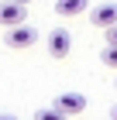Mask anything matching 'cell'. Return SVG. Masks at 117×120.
<instances>
[{"label":"cell","mask_w":117,"mask_h":120,"mask_svg":"<svg viewBox=\"0 0 117 120\" xmlns=\"http://www.w3.org/2000/svg\"><path fill=\"white\" fill-rule=\"evenodd\" d=\"M48 52H52V58H65L72 52V34L65 28H52V34H48Z\"/></svg>","instance_id":"cell-3"},{"label":"cell","mask_w":117,"mask_h":120,"mask_svg":"<svg viewBox=\"0 0 117 120\" xmlns=\"http://www.w3.org/2000/svg\"><path fill=\"white\" fill-rule=\"evenodd\" d=\"M55 106H59V110L62 113H69V117H76V113H83L86 110V96H83V93H59V96H55Z\"/></svg>","instance_id":"cell-4"},{"label":"cell","mask_w":117,"mask_h":120,"mask_svg":"<svg viewBox=\"0 0 117 120\" xmlns=\"http://www.w3.org/2000/svg\"><path fill=\"white\" fill-rule=\"evenodd\" d=\"M110 120H117V106H114V110H110Z\"/></svg>","instance_id":"cell-11"},{"label":"cell","mask_w":117,"mask_h":120,"mask_svg":"<svg viewBox=\"0 0 117 120\" xmlns=\"http://www.w3.org/2000/svg\"><path fill=\"white\" fill-rule=\"evenodd\" d=\"M90 10V0H55V14L59 17H79Z\"/></svg>","instance_id":"cell-6"},{"label":"cell","mask_w":117,"mask_h":120,"mask_svg":"<svg viewBox=\"0 0 117 120\" xmlns=\"http://www.w3.org/2000/svg\"><path fill=\"white\" fill-rule=\"evenodd\" d=\"M21 4H31V0H21Z\"/></svg>","instance_id":"cell-12"},{"label":"cell","mask_w":117,"mask_h":120,"mask_svg":"<svg viewBox=\"0 0 117 120\" xmlns=\"http://www.w3.org/2000/svg\"><path fill=\"white\" fill-rule=\"evenodd\" d=\"M90 21L97 24V28H114L117 24V4H100V7H93L90 10Z\"/></svg>","instance_id":"cell-5"},{"label":"cell","mask_w":117,"mask_h":120,"mask_svg":"<svg viewBox=\"0 0 117 120\" xmlns=\"http://www.w3.org/2000/svg\"><path fill=\"white\" fill-rule=\"evenodd\" d=\"M24 21H28V4H21V0L0 4V24L4 28H14V24H24Z\"/></svg>","instance_id":"cell-2"},{"label":"cell","mask_w":117,"mask_h":120,"mask_svg":"<svg viewBox=\"0 0 117 120\" xmlns=\"http://www.w3.org/2000/svg\"><path fill=\"white\" fill-rule=\"evenodd\" d=\"M38 41V31L31 28V24H14V28L4 31V45L14 48V52H24V48H31Z\"/></svg>","instance_id":"cell-1"},{"label":"cell","mask_w":117,"mask_h":120,"mask_svg":"<svg viewBox=\"0 0 117 120\" xmlns=\"http://www.w3.org/2000/svg\"><path fill=\"white\" fill-rule=\"evenodd\" d=\"M0 120H17V117H14V113H0Z\"/></svg>","instance_id":"cell-10"},{"label":"cell","mask_w":117,"mask_h":120,"mask_svg":"<svg viewBox=\"0 0 117 120\" xmlns=\"http://www.w3.org/2000/svg\"><path fill=\"white\" fill-rule=\"evenodd\" d=\"M35 120H69V113H62L59 106H41V110H35Z\"/></svg>","instance_id":"cell-7"},{"label":"cell","mask_w":117,"mask_h":120,"mask_svg":"<svg viewBox=\"0 0 117 120\" xmlns=\"http://www.w3.org/2000/svg\"><path fill=\"white\" fill-rule=\"evenodd\" d=\"M107 45H117V24H114V28H107Z\"/></svg>","instance_id":"cell-9"},{"label":"cell","mask_w":117,"mask_h":120,"mask_svg":"<svg viewBox=\"0 0 117 120\" xmlns=\"http://www.w3.org/2000/svg\"><path fill=\"white\" fill-rule=\"evenodd\" d=\"M100 62L107 65V69H117V45H107L100 52Z\"/></svg>","instance_id":"cell-8"}]
</instances>
